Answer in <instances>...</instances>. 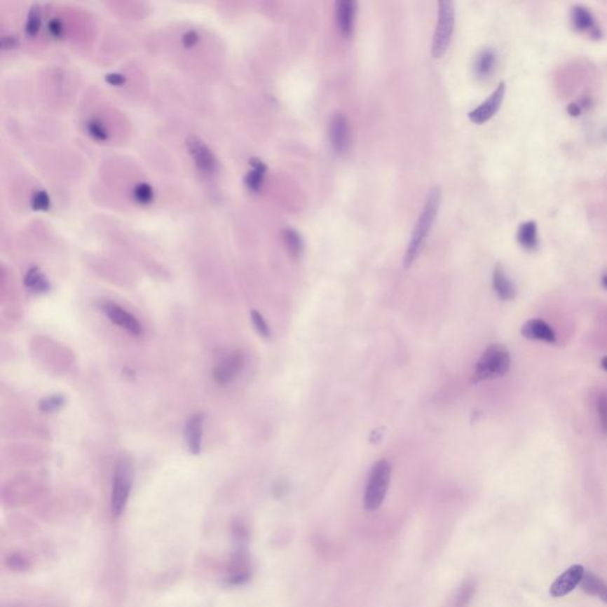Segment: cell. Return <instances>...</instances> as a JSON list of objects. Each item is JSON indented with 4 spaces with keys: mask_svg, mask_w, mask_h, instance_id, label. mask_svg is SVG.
<instances>
[{
    "mask_svg": "<svg viewBox=\"0 0 607 607\" xmlns=\"http://www.w3.org/2000/svg\"><path fill=\"white\" fill-rule=\"evenodd\" d=\"M442 200L440 189H430L427 195L426 202L423 204V210L420 212L419 219L415 223L414 229L411 233V241L408 243L407 252L404 255V265L406 268L413 265V262L419 257L420 252L426 243L430 229L435 224L438 215L439 207Z\"/></svg>",
    "mask_w": 607,
    "mask_h": 607,
    "instance_id": "1",
    "label": "cell"
},
{
    "mask_svg": "<svg viewBox=\"0 0 607 607\" xmlns=\"http://www.w3.org/2000/svg\"><path fill=\"white\" fill-rule=\"evenodd\" d=\"M510 353L503 344H491L477 362L473 374L475 383L503 376L510 369Z\"/></svg>",
    "mask_w": 607,
    "mask_h": 607,
    "instance_id": "2",
    "label": "cell"
},
{
    "mask_svg": "<svg viewBox=\"0 0 607 607\" xmlns=\"http://www.w3.org/2000/svg\"><path fill=\"white\" fill-rule=\"evenodd\" d=\"M390 475L392 468L385 459L377 461L374 465L363 497V504L367 510H376L383 503L390 484Z\"/></svg>",
    "mask_w": 607,
    "mask_h": 607,
    "instance_id": "3",
    "label": "cell"
},
{
    "mask_svg": "<svg viewBox=\"0 0 607 607\" xmlns=\"http://www.w3.org/2000/svg\"><path fill=\"white\" fill-rule=\"evenodd\" d=\"M454 22H456V10L453 1L442 0L438 3V22L435 27L433 42H432V55L435 58L442 57L450 46L451 39L453 35Z\"/></svg>",
    "mask_w": 607,
    "mask_h": 607,
    "instance_id": "4",
    "label": "cell"
},
{
    "mask_svg": "<svg viewBox=\"0 0 607 607\" xmlns=\"http://www.w3.org/2000/svg\"><path fill=\"white\" fill-rule=\"evenodd\" d=\"M131 466L127 461H121L116 465L113 489H111V507L113 515H121L131 493Z\"/></svg>",
    "mask_w": 607,
    "mask_h": 607,
    "instance_id": "5",
    "label": "cell"
},
{
    "mask_svg": "<svg viewBox=\"0 0 607 607\" xmlns=\"http://www.w3.org/2000/svg\"><path fill=\"white\" fill-rule=\"evenodd\" d=\"M504 95H505V83L500 82L498 87L495 89V92L492 93L491 95L483 104H479L478 107L470 111L469 119L472 123H478V125L489 121V120L491 119L492 116L496 114L500 106H502Z\"/></svg>",
    "mask_w": 607,
    "mask_h": 607,
    "instance_id": "6",
    "label": "cell"
},
{
    "mask_svg": "<svg viewBox=\"0 0 607 607\" xmlns=\"http://www.w3.org/2000/svg\"><path fill=\"white\" fill-rule=\"evenodd\" d=\"M584 574V566H571L550 586V596H554V598H561V596H567L577 588L578 585H580Z\"/></svg>",
    "mask_w": 607,
    "mask_h": 607,
    "instance_id": "7",
    "label": "cell"
},
{
    "mask_svg": "<svg viewBox=\"0 0 607 607\" xmlns=\"http://www.w3.org/2000/svg\"><path fill=\"white\" fill-rule=\"evenodd\" d=\"M331 146L337 154H346L350 145V128L346 116L339 113L331 118L329 123Z\"/></svg>",
    "mask_w": 607,
    "mask_h": 607,
    "instance_id": "8",
    "label": "cell"
},
{
    "mask_svg": "<svg viewBox=\"0 0 607 607\" xmlns=\"http://www.w3.org/2000/svg\"><path fill=\"white\" fill-rule=\"evenodd\" d=\"M186 147H188L189 154L193 157V162L198 169L202 170L204 172L215 171L216 166H217L215 156L200 138L193 137V135L189 137L188 140H186Z\"/></svg>",
    "mask_w": 607,
    "mask_h": 607,
    "instance_id": "9",
    "label": "cell"
},
{
    "mask_svg": "<svg viewBox=\"0 0 607 607\" xmlns=\"http://www.w3.org/2000/svg\"><path fill=\"white\" fill-rule=\"evenodd\" d=\"M245 365V355L235 351L219 363L214 369V378L219 385H227L241 373Z\"/></svg>",
    "mask_w": 607,
    "mask_h": 607,
    "instance_id": "10",
    "label": "cell"
},
{
    "mask_svg": "<svg viewBox=\"0 0 607 607\" xmlns=\"http://www.w3.org/2000/svg\"><path fill=\"white\" fill-rule=\"evenodd\" d=\"M102 311L104 312V315H107L111 323L123 327L130 334H135V336H139L142 334V325L135 315H131L126 310H123V308H120L116 304L104 303L102 305Z\"/></svg>",
    "mask_w": 607,
    "mask_h": 607,
    "instance_id": "11",
    "label": "cell"
},
{
    "mask_svg": "<svg viewBox=\"0 0 607 607\" xmlns=\"http://www.w3.org/2000/svg\"><path fill=\"white\" fill-rule=\"evenodd\" d=\"M571 22L575 30L586 32L592 37H600V29L596 25L592 12L582 5H575L571 11Z\"/></svg>",
    "mask_w": 607,
    "mask_h": 607,
    "instance_id": "12",
    "label": "cell"
},
{
    "mask_svg": "<svg viewBox=\"0 0 607 607\" xmlns=\"http://www.w3.org/2000/svg\"><path fill=\"white\" fill-rule=\"evenodd\" d=\"M523 337L529 341H540L545 343H555L557 336L550 324L542 319H531L523 324L521 329Z\"/></svg>",
    "mask_w": 607,
    "mask_h": 607,
    "instance_id": "13",
    "label": "cell"
},
{
    "mask_svg": "<svg viewBox=\"0 0 607 607\" xmlns=\"http://www.w3.org/2000/svg\"><path fill=\"white\" fill-rule=\"evenodd\" d=\"M356 12L357 4L354 0H341L336 3V20L339 31L344 37H350L354 32Z\"/></svg>",
    "mask_w": 607,
    "mask_h": 607,
    "instance_id": "14",
    "label": "cell"
},
{
    "mask_svg": "<svg viewBox=\"0 0 607 607\" xmlns=\"http://www.w3.org/2000/svg\"><path fill=\"white\" fill-rule=\"evenodd\" d=\"M204 415L202 413L193 414L185 425V442L188 446L189 452L193 454H200L202 450V439H203Z\"/></svg>",
    "mask_w": 607,
    "mask_h": 607,
    "instance_id": "15",
    "label": "cell"
},
{
    "mask_svg": "<svg viewBox=\"0 0 607 607\" xmlns=\"http://www.w3.org/2000/svg\"><path fill=\"white\" fill-rule=\"evenodd\" d=\"M492 285L497 296L502 300H514L517 296V289L514 281L507 277L502 265H496L492 274Z\"/></svg>",
    "mask_w": 607,
    "mask_h": 607,
    "instance_id": "16",
    "label": "cell"
},
{
    "mask_svg": "<svg viewBox=\"0 0 607 607\" xmlns=\"http://www.w3.org/2000/svg\"><path fill=\"white\" fill-rule=\"evenodd\" d=\"M250 164L252 166V170L247 173L245 184L252 193H259L261 190L262 184H264V178H265L266 171H267V166L258 158H252Z\"/></svg>",
    "mask_w": 607,
    "mask_h": 607,
    "instance_id": "17",
    "label": "cell"
},
{
    "mask_svg": "<svg viewBox=\"0 0 607 607\" xmlns=\"http://www.w3.org/2000/svg\"><path fill=\"white\" fill-rule=\"evenodd\" d=\"M517 241L519 246L529 252L538 250V224L534 221H528L519 226L517 231Z\"/></svg>",
    "mask_w": 607,
    "mask_h": 607,
    "instance_id": "18",
    "label": "cell"
},
{
    "mask_svg": "<svg viewBox=\"0 0 607 607\" xmlns=\"http://www.w3.org/2000/svg\"><path fill=\"white\" fill-rule=\"evenodd\" d=\"M496 64V51L488 48L482 50L475 60V73L481 79H486L495 71Z\"/></svg>",
    "mask_w": 607,
    "mask_h": 607,
    "instance_id": "19",
    "label": "cell"
},
{
    "mask_svg": "<svg viewBox=\"0 0 607 607\" xmlns=\"http://www.w3.org/2000/svg\"><path fill=\"white\" fill-rule=\"evenodd\" d=\"M24 285L30 291L36 293L46 292L50 289L48 278L37 267H32L27 271V275L24 278Z\"/></svg>",
    "mask_w": 607,
    "mask_h": 607,
    "instance_id": "20",
    "label": "cell"
},
{
    "mask_svg": "<svg viewBox=\"0 0 607 607\" xmlns=\"http://www.w3.org/2000/svg\"><path fill=\"white\" fill-rule=\"evenodd\" d=\"M580 585L581 588L589 596H600L607 588V585L592 573H585Z\"/></svg>",
    "mask_w": 607,
    "mask_h": 607,
    "instance_id": "21",
    "label": "cell"
},
{
    "mask_svg": "<svg viewBox=\"0 0 607 607\" xmlns=\"http://www.w3.org/2000/svg\"><path fill=\"white\" fill-rule=\"evenodd\" d=\"M284 241L286 246L289 248V253L292 254L294 258H298L303 253L304 243L303 238L298 234V231L294 229H286L284 231Z\"/></svg>",
    "mask_w": 607,
    "mask_h": 607,
    "instance_id": "22",
    "label": "cell"
},
{
    "mask_svg": "<svg viewBox=\"0 0 607 607\" xmlns=\"http://www.w3.org/2000/svg\"><path fill=\"white\" fill-rule=\"evenodd\" d=\"M154 189L147 183H144V182L138 183L133 189V198H135V202H138L142 205L150 204L154 200Z\"/></svg>",
    "mask_w": 607,
    "mask_h": 607,
    "instance_id": "23",
    "label": "cell"
},
{
    "mask_svg": "<svg viewBox=\"0 0 607 607\" xmlns=\"http://www.w3.org/2000/svg\"><path fill=\"white\" fill-rule=\"evenodd\" d=\"M41 8L39 5H34L27 15V23H25V31L29 36H35L41 27Z\"/></svg>",
    "mask_w": 607,
    "mask_h": 607,
    "instance_id": "24",
    "label": "cell"
},
{
    "mask_svg": "<svg viewBox=\"0 0 607 607\" xmlns=\"http://www.w3.org/2000/svg\"><path fill=\"white\" fill-rule=\"evenodd\" d=\"M87 132L93 139H95L97 142H106L109 137L106 126L101 123L100 120L97 119L89 120L87 123Z\"/></svg>",
    "mask_w": 607,
    "mask_h": 607,
    "instance_id": "25",
    "label": "cell"
},
{
    "mask_svg": "<svg viewBox=\"0 0 607 607\" xmlns=\"http://www.w3.org/2000/svg\"><path fill=\"white\" fill-rule=\"evenodd\" d=\"M66 399L61 394H54V395L48 396L46 399H43L39 402V409L42 413H53L57 411L64 404Z\"/></svg>",
    "mask_w": 607,
    "mask_h": 607,
    "instance_id": "26",
    "label": "cell"
},
{
    "mask_svg": "<svg viewBox=\"0 0 607 607\" xmlns=\"http://www.w3.org/2000/svg\"><path fill=\"white\" fill-rule=\"evenodd\" d=\"M250 318H252L254 327H255V330L258 331L259 334L262 336L264 339H269L271 337V329H269L268 324L266 323L265 318L262 317L261 313L254 310V311L250 312Z\"/></svg>",
    "mask_w": 607,
    "mask_h": 607,
    "instance_id": "27",
    "label": "cell"
},
{
    "mask_svg": "<svg viewBox=\"0 0 607 607\" xmlns=\"http://www.w3.org/2000/svg\"><path fill=\"white\" fill-rule=\"evenodd\" d=\"M31 207L34 210L46 212L50 207V197L44 190H39L31 198Z\"/></svg>",
    "mask_w": 607,
    "mask_h": 607,
    "instance_id": "28",
    "label": "cell"
},
{
    "mask_svg": "<svg viewBox=\"0 0 607 607\" xmlns=\"http://www.w3.org/2000/svg\"><path fill=\"white\" fill-rule=\"evenodd\" d=\"M598 414H599L600 425L603 432L607 435V394L600 395L598 400Z\"/></svg>",
    "mask_w": 607,
    "mask_h": 607,
    "instance_id": "29",
    "label": "cell"
},
{
    "mask_svg": "<svg viewBox=\"0 0 607 607\" xmlns=\"http://www.w3.org/2000/svg\"><path fill=\"white\" fill-rule=\"evenodd\" d=\"M48 30H49L50 35L55 37V39H61L62 36H63V32H64L63 24H62L61 20H58V18H53L49 22Z\"/></svg>",
    "mask_w": 607,
    "mask_h": 607,
    "instance_id": "30",
    "label": "cell"
},
{
    "mask_svg": "<svg viewBox=\"0 0 607 607\" xmlns=\"http://www.w3.org/2000/svg\"><path fill=\"white\" fill-rule=\"evenodd\" d=\"M182 42L185 48H193L198 42V35L193 30L186 31L182 37Z\"/></svg>",
    "mask_w": 607,
    "mask_h": 607,
    "instance_id": "31",
    "label": "cell"
},
{
    "mask_svg": "<svg viewBox=\"0 0 607 607\" xmlns=\"http://www.w3.org/2000/svg\"><path fill=\"white\" fill-rule=\"evenodd\" d=\"M104 79H106L107 83H109V85L111 86H121L125 83V81H126L125 76L121 75V74L118 73L107 74Z\"/></svg>",
    "mask_w": 607,
    "mask_h": 607,
    "instance_id": "32",
    "label": "cell"
},
{
    "mask_svg": "<svg viewBox=\"0 0 607 607\" xmlns=\"http://www.w3.org/2000/svg\"><path fill=\"white\" fill-rule=\"evenodd\" d=\"M18 46V41L15 39V37H12V36H5L1 39V48L6 50V49H13L15 46Z\"/></svg>",
    "mask_w": 607,
    "mask_h": 607,
    "instance_id": "33",
    "label": "cell"
},
{
    "mask_svg": "<svg viewBox=\"0 0 607 607\" xmlns=\"http://www.w3.org/2000/svg\"><path fill=\"white\" fill-rule=\"evenodd\" d=\"M601 367H603V370H606L607 371V356L601 360Z\"/></svg>",
    "mask_w": 607,
    "mask_h": 607,
    "instance_id": "34",
    "label": "cell"
},
{
    "mask_svg": "<svg viewBox=\"0 0 607 607\" xmlns=\"http://www.w3.org/2000/svg\"><path fill=\"white\" fill-rule=\"evenodd\" d=\"M601 284H603V289H607V274L603 275V279H601Z\"/></svg>",
    "mask_w": 607,
    "mask_h": 607,
    "instance_id": "35",
    "label": "cell"
},
{
    "mask_svg": "<svg viewBox=\"0 0 607 607\" xmlns=\"http://www.w3.org/2000/svg\"><path fill=\"white\" fill-rule=\"evenodd\" d=\"M600 599L603 600V601H605V603H607V588L606 589H605V592H603V594L600 596Z\"/></svg>",
    "mask_w": 607,
    "mask_h": 607,
    "instance_id": "36",
    "label": "cell"
}]
</instances>
